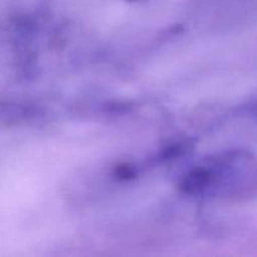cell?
Here are the masks:
<instances>
[{
  "label": "cell",
  "mask_w": 257,
  "mask_h": 257,
  "mask_svg": "<svg viewBox=\"0 0 257 257\" xmlns=\"http://www.w3.org/2000/svg\"><path fill=\"white\" fill-rule=\"evenodd\" d=\"M215 180V175L207 170H196L192 171L190 175L185 177L182 181V190L187 193L200 192L201 190L207 188Z\"/></svg>",
  "instance_id": "1"
}]
</instances>
